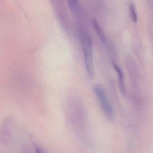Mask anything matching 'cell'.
Returning <instances> with one entry per match:
<instances>
[{
    "mask_svg": "<svg viewBox=\"0 0 153 153\" xmlns=\"http://www.w3.org/2000/svg\"><path fill=\"white\" fill-rule=\"evenodd\" d=\"M80 36L84 52V62L86 69L89 77L93 79L94 75V71L92 39L89 35L83 30L80 31Z\"/></svg>",
    "mask_w": 153,
    "mask_h": 153,
    "instance_id": "cell-1",
    "label": "cell"
},
{
    "mask_svg": "<svg viewBox=\"0 0 153 153\" xmlns=\"http://www.w3.org/2000/svg\"><path fill=\"white\" fill-rule=\"evenodd\" d=\"M93 89L95 94L99 100L105 114L109 120H112L114 117L112 108L108 101L103 87L100 84H95L93 86Z\"/></svg>",
    "mask_w": 153,
    "mask_h": 153,
    "instance_id": "cell-2",
    "label": "cell"
},
{
    "mask_svg": "<svg viewBox=\"0 0 153 153\" xmlns=\"http://www.w3.org/2000/svg\"><path fill=\"white\" fill-rule=\"evenodd\" d=\"M92 24L94 29L102 42L105 43L106 42V37L105 33L102 27L99 25L97 20L95 19H92Z\"/></svg>",
    "mask_w": 153,
    "mask_h": 153,
    "instance_id": "cell-3",
    "label": "cell"
},
{
    "mask_svg": "<svg viewBox=\"0 0 153 153\" xmlns=\"http://www.w3.org/2000/svg\"><path fill=\"white\" fill-rule=\"evenodd\" d=\"M113 66L114 69L118 73L120 90L123 94H124L126 92V89H125V85L124 84V80H123V74L122 71L115 63H113Z\"/></svg>",
    "mask_w": 153,
    "mask_h": 153,
    "instance_id": "cell-4",
    "label": "cell"
},
{
    "mask_svg": "<svg viewBox=\"0 0 153 153\" xmlns=\"http://www.w3.org/2000/svg\"><path fill=\"white\" fill-rule=\"evenodd\" d=\"M129 7L131 18L134 23H137V22L138 17L135 5L133 3H131L129 4Z\"/></svg>",
    "mask_w": 153,
    "mask_h": 153,
    "instance_id": "cell-5",
    "label": "cell"
},
{
    "mask_svg": "<svg viewBox=\"0 0 153 153\" xmlns=\"http://www.w3.org/2000/svg\"><path fill=\"white\" fill-rule=\"evenodd\" d=\"M69 6L73 14H77L79 9V4L78 1L76 0H70L68 1Z\"/></svg>",
    "mask_w": 153,
    "mask_h": 153,
    "instance_id": "cell-6",
    "label": "cell"
}]
</instances>
